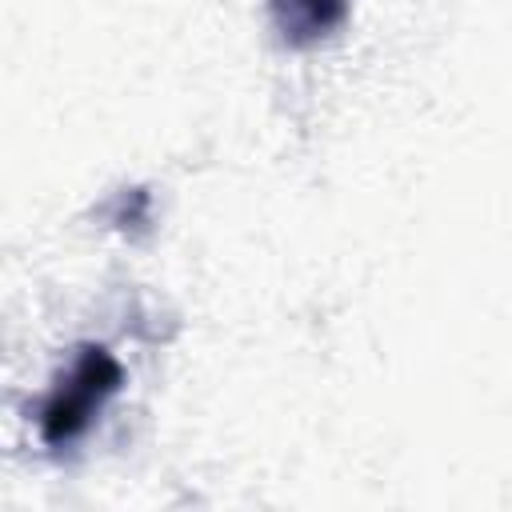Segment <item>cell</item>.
<instances>
[{"instance_id": "cell-1", "label": "cell", "mask_w": 512, "mask_h": 512, "mask_svg": "<svg viewBox=\"0 0 512 512\" xmlns=\"http://www.w3.org/2000/svg\"><path fill=\"white\" fill-rule=\"evenodd\" d=\"M120 384V364L104 348H84L72 372L60 380V388L40 408V436L48 444H68L84 432L92 412L104 404V396Z\"/></svg>"}, {"instance_id": "cell-2", "label": "cell", "mask_w": 512, "mask_h": 512, "mask_svg": "<svg viewBox=\"0 0 512 512\" xmlns=\"http://www.w3.org/2000/svg\"><path fill=\"white\" fill-rule=\"evenodd\" d=\"M344 16V0H272V20L292 44L324 36Z\"/></svg>"}]
</instances>
